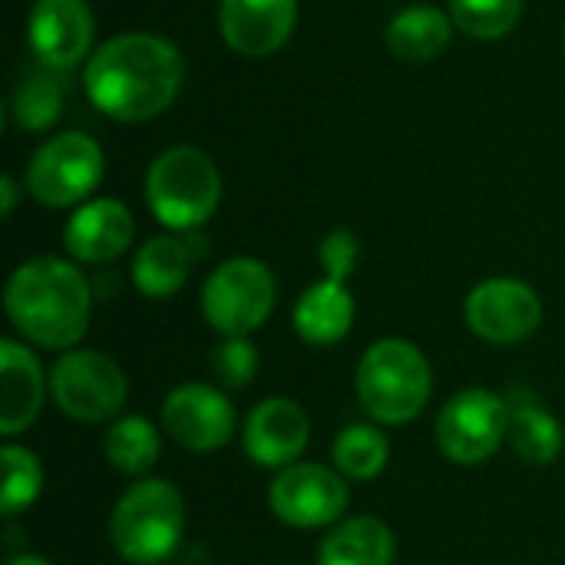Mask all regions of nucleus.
Masks as SVG:
<instances>
[{"label":"nucleus","mask_w":565,"mask_h":565,"mask_svg":"<svg viewBox=\"0 0 565 565\" xmlns=\"http://www.w3.org/2000/svg\"><path fill=\"white\" fill-rule=\"evenodd\" d=\"M182 79V53L156 33H119L106 40L83 73L89 103L119 122H146L166 113Z\"/></svg>","instance_id":"1"},{"label":"nucleus","mask_w":565,"mask_h":565,"mask_svg":"<svg viewBox=\"0 0 565 565\" xmlns=\"http://www.w3.org/2000/svg\"><path fill=\"white\" fill-rule=\"evenodd\" d=\"M3 308L26 344L43 351H73L89 328L93 288L73 262L40 255L10 275Z\"/></svg>","instance_id":"2"},{"label":"nucleus","mask_w":565,"mask_h":565,"mask_svg":"<svg viewBox=\"0 0 565 565\" xmlns=\"http://www.w3.org/2000/svg\"><path fill=\"white\" fill-rule=\"evenodd\" d=\"M354 391L374 424L401 427L424 414L434 391V371L414 341L381 338L361 354Z\"/></svg>","instance_id":"3"},{"label":"nucleus","mask_w":565,"mask_h":565,"mask_svg":"<svg viewBox=\"0 0 565 565\" xmlns=\"http://www.w3.org/2000/svg\"><path fill=\"white\" fill-rule=\"evenodd\" d=\"M185 533V500L169 480H139L113 507L109 540L129 565L169 563Z\"/></svg>","instance_id":"4"},{"label":"nucleus","mask_w":565,"mask_h":565,"mask_svg":"<svg viewBox=\"0 0 565 565\" xmlns=\"http://www.w3.org/2000/svg\"><path fill=\"white\" fill-rule=\"evenodd\" d=\"M222 199V175L215 162L195 146L166 149L146 175V202L152 215L172 232H192L212 218Z\"/></svg>","instance_id":"5"},{"label":"nucleus","mask_w":565,"mask_h":565,"mask_svg":"<svg viewBox=\"0 0 565 565\" xmlns=\"http://www.w3.org/2000/svg\"><path fill=\"white\" fill-rule=\"evenodd\" d=\"M278 301L275 275L258 258H228L202 285V315L222 338H248L258 331Z\"/></svg>","instance_id":"6"},{"label":"nucleus","mask_w":565,"mask_h":565,"mask_svg":"<svg viewBox=\"0 0 565 565\" xmlns=\"http://www.w3.org/2000/svg\"><path fill=\"white\" fill-rule=\"evenodd\" d=\"M50 394L60 414L79 424H106L122 414L129 397L126 371L103 351H63L50 371Z\"/></svg>","instance_id":"7"},{"label":"nucleus","mask_w":565,"mask_h":565,"mask_svg":"<svg viewBox=\"0 0 565 565\" xmlns=\"http://www.w3.org/2000/svg\"><path fill=\"white\" fill-rule=\"evenodd\" d=\"M434 430L450 463L480 467L497 457L510 434V404L487 387H467L444 404Z\"/></svg>","instance_id":"8"},{"label":"nucleus","mask_w":565,"mask_h":565,"mask_svg":"<svg viewBox=\"0 0 565 565\" xmlns=\"http://www.w3.org/2000/svg\"><path fill=\"white\" fill-rule=\"evenodd\" d=\"M106 159L93 136L60 132L36 149L26 166V189L46 209L79 205L103 179Z\"/></svg>","instance_id":"9"},{"label":"nucleus","mask_w":565,"mask_h":565,"mask_svg":"<svg viewBox=\"0 0 565 565\" xmlns=\"http://www.w3.org/2000/svg\"><path fill=\"white\" fill-rule=\"evenodd\" d=\"M351 503L348 480L324 463H291L275 473L268 487V507L278 523L291 530H321L344 520Z\"/></svg>","instance_id":"10"},{"label":"nucleus","mask_w":565,"mask_h":565,"mask_svg":"<svg viewBox=\"0 0 565 565\" xmlns=\"http://www.w3.org/2000/svg\"><path fill=\"white\" fill-rule=\"evenodd\" d=\"M463 318L487 344H520L543 324V301L520 278H487L467 295Z\"/></svg>","instance_id":"11"},{"label":"nucleus","mask_w":565,"mask_h":565,"mask_svg":"<svg viewBox=\"0 0 565 565\" xmlns=\"http://www.w3.org/2000/svg\"><path fill=\"white\" fill-rule=\"evenodd\" d=\"M162 430L189 454H212L235 437V407L218 387L189 381L166 394Z\"/></svg>","instance_id":"12"},{"label":"nucleus","mask_w":565,"mask_h":565,"mask_svg":"<svg viewBox=\"0 0 565 565\" xmlns=\"http://www.w3.org/2000/svg\"><path fill=\"white\" fill-rule=\"evenodd\" d=\"M311 440V420L291 397H268L252 407L242 427L245 457L262 470H285L301 460Z\"/></svg>","instance_id":"13"},{"label":"nucleus","mask_w":565,"mask_h":565,"mask_svg":"<svg viewBox=\"0 0 565 565\" xmlns=\"http://www.w3.org/2000/svg\"><path fill=\"white\" fill-rule=\"evenodd\" d=\"M298 20V0H222L218 26L225 43L242 56L278 53Z\"/></svg>","instance_id":"14"},{"label":"nucleus","mask_w":565,"mask_h":565,"mask_svg":"<svg viewBox=\"0 0 565 565\" xmlns=\"http://www.w3.org/2000/svg\"><path fill=\"white\" fill-rule=\"evenodd\" d=\"M26 36L43 66L66 70L79 63L93 43V13L86 0H36Z\"/></svg>","instance_id":"15"},{"label":"nucleus","mask_w":565,"mask_h":565,"mask_svg":"<svg viewBox=\"0 0 565 565\" xmlns=\"http://www.w3.org/2000/svg\"><path fill=\"white\" fill-rule=\"evenodd\" d=\"M132 235H136L132 212L119 199H93L70 215L63 245L73 262L106 265L132 245Z\"/></svg>","instance_id":"16"},{"label":"nucleus","mask_w":565,"mask_h":565,"mask_svg":"<svg viewBox=\"0 0 565 565\" xmlns=\"http://www.w3.org/2000/svg\"><path fill=\"white\" fill-rule=\"evenodd\" d=\"M46 391H50V377L43 374L36 354L20 341L3 338L0 341V434L7 440L26 430L40 417Z\"/></svg>","instance_id":"17"},{"label":"nucleus","mask_w":565,"mask_h":565,"mask_svg":"<svg viewBox=\"0 0 565 565\" xmlns=\"http://www.w3.org/2000/svg\"><path fill=\"white\" fill-rule=\"evenodd\" d=\"M351 324H354V295L348 291L344 281L321 278L301 291L295 305V331L301 341L315 348H328L348 338Z\"/></svg>","instance_id":"18"},{"label":"nucleus","mask_w":565,"mask_h":565,"mask_svg":"<svg viewBox=\"0 0 565 565\" xmlns=\"http://www.w3.org/2000/svg\"><path fill=\"white\" fill-rule=\"evenodd\" d=\"M397 540L377 516L341 520L318 546V565H394Z\"/></svg>","instance_id":"19"},{"label":"nucleus","mask_w":565,"mask_h":565,"mask_svg":"<svg viewBox=\"0 0 565 565\" xmlns=\"http://www.w3.org/2000/svg\"><path fill=\"white\" fill-rule=\"evenodd\" d=\"M510 404V447L513 454L530 463V467H550L559 460L565 447L563 424L540 404V401H530L516 391Z\"/></svg>","instance_id":"20"},{"label":"nucleus","mask_w":565,"mask_h":565,"mask_svg":"<svg viewBox=\"0 0 565 565\" xmlns=\"http://www.w3.org/2000/svg\"><path fill=\"white\" fill-rule=\"evenodd\" d=\"M450 33H454V26L444 10L414 3V7H404L401 13H394V20L387 23V46L394 56H401L407 63H424L447 50Z\"/></svg>","instance_id":"21"},{"label":"nucleus","mask_w":565,"mask_h":565,"mask_svg":"<svg viewBox=\"0 0 565 565\" xmlns=\"http://www.w3.org/2000/svg\"><path fill=\"white\" fill-rule=\"evenodd\" d=\"M192 271L189 242L175 235L149 238L132 258V281L146 298H172Z\"/></svg>","instance_id":"22"},{"label":"nucleus","mask_w":565,"mask_h":565,"mask_svg":"<svg viewBox=\"0 0 565 565\" xmlns=\"http://www.w3.org/2000/svg\"><path fill=\"white\" fill-rule=\"evenodd\" d=\"M103 454H106V463L122 473V477H142L156 467L159 454H162V440H159V430L152 420L139 417V414H129V417H119L106 437H103Z\"/></svg>","instance_id":"23"},{"label":"nucleus","mask_w":565,"mask_h":565,"mask_svg":"<svg viewBox=\"0 0 565 565\" xmlns=\"http://www.w3.org/2000/svg\"><path fill=\"white\" fill-rule=\"evenodd\" d=\"M331 460H334V470L344 480L364 483V480H374V477L384 473V467L391 460V440H387V434L381 427L351 424L334 437Z\"/></svg>","instance_id":"24"},{"label":"nucleus","mask_w":565,"mask_h":565,"mask_svg":"<svg viewBox=\"0 0 565 565\" xmlns=\"http://www.w3.org/2000/svg\"><path fill=\"white\" fill-rule=\"evenodd\" d=\"M0 467H3V487H0V513L17 516L26 507L36 503L43 493V467L33 450L20 444H3L0 447Z\"/></svg>","instance_id":"25"},{"label":"nucleus","mask_w":565,"mask_h":565,"mask_svg":"<svg viewBox=\"0 0 565 565\" xmlns=\"http://www.w3.org/2000/svg\"><path fill=\"white\" fill-rule=\"evenodd\" d=\"M13 122L26 132H43L63 113V86L53 73H30L17 83L13 93Z\"/></svg>","instance_id":"26"},{"label":"nucleus","mask_w":565,"mask_h":565,"mask_svg":"<svg viewBox=\"0 0 565 565\" xmlns=\"http://www.w3.org/2000/svg\"><path fill=\"white\" fill-rule=\"evenodd\" d=\"M523 3L526 0H450V17L477 40H500L520 23Z\"/></svg>","instance_id":"27"},{"label":"nucleus","mask_w":565,"mask_h":565,"mask_svg":"<svg viewBox=\"0 0 565 565\" xmlns=\"http://www.w3.org/2000/svg\"><path fill=\"white\" fill-rule=\"evenodd\" d=\"M209 367L222 387L242 391L258 374V348L248 338H222L209 354Z\"/></svg>","instance_id":"28"},{"label":"nucleus","mask_w":565,"mask_h":565,"mask_svg":"<svg viewBox=\"0 0 565 565\" xmlns=\"http://www.w3.org/2000/svg\"><path fill=\"white\" fill-rule=\"evenodd\" d=\"M358 255H361V245H358V238L348 228L331 232L321 242V248H318V262H321L324 275L334 278V281H348V275L358 265Z\"/></svg>","instance_id":"29"},{"label":"nucleus","mask_w":565,"mask_h":565,"mask_svg":"<svg viewBox=\"0 0 565 565\" xmlns=\"http://www.w3.org/2000/svg\"><path fill=\"white\" fill-rule=\"evenodd\" d=\"M0 192H3V205H0V209H3V215L10 218L13 209H17V179H13V175H3V179H0Z\"/></svg>","instance_id":"30"},{"label":"nucleus","mask_w":565,"mask_h":565,"mask_svg":"<svg viewBox=\"0 0 565 565\" xmlns=\"http://www.w3.org/2000/svg\"><path fill=\"white\" fill-rule=\"evenodd\" d=\"M7 565H53V563H50V559H43V556H30V553H23V556L7 559Z\"/></svg>","instance_id":"31"}]
</instances>
